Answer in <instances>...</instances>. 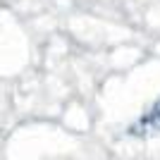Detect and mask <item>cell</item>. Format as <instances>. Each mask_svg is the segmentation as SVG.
I'll use <instances>...</instances> for the list:
<instances>
[{
  "label": "cell",
  "instance_id": "cell-1",
  "mask_svg": "<svg viewBox=\"0 0 160 160\" xmlns=\"http://www.w3.org/2000/svg\"><path fill=\"white\" fill-rule=\"evenodd\" d=\"M132 136H148V134H160V100L141 117L136 124L129 127Z\"/></svg>",
  "mask_w": 160,
  "mask_h": 160
}]
</instances>
